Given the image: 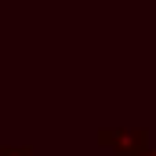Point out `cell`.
Wrapping results in <instances>:
<instances>
[{
    "label": "cell",
    "instance_id": "3957f363",
    "mask_svg": "<svg viewBox=\"0 0 156 156\" xmlns=\"http://www.w3.org/2000/svg\"><path fill=\"white\" fill-rule=\"evenodd\" d=\"M138 156H156V145H149V149H145V153H138Z\"/></svg>",
    "mask_w": 156,
    "mask_h": 156
},
{
    "label": "cell",
    "instance_id": "7a4b0ae2",
    "mask_svg": "<svg viewBox=\"0 0 156 156\" xmlns=\"http://www.w3.org/2000/svg\"><path fill=\"white\" fill-rule=\"evenodd\" d=\"M0 156H37L33 145H0Z\"/></svg>",
    "mask_w": 156,
    "mask_h": 156
},
{
    "label": "cell",
    "instance_id": "6da1fadb",
    "mask_svg": "<svg viewBox=\"0 0 156 156\" xmlns=\"http://www.w3.org/2000/svg\"><path fill=\"white\" fill-rule=\"evenodd\" d=\"M98 145L109 149V153H116V156H138V153H145L153 142H149V131L145 127H131V131L102 127L98 131Z\"/></svg>",
    "mask_w": 156,
    "mask_h": 156
}]
</instances>
